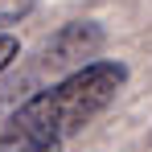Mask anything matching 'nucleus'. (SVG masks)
Returning a JSON list of instances; mask_svg holds the SVG:
<instances>
[{"mask_svg": "<svg viewBox=\"0 0 152 152\" xmlns=\"http://www.w3.org/2000/svg\"><path fill=\"white\" fill-rule=\"evenodd\" d=\"M0 152H62V148L45 144V140H33V136H21V132H4L0 136Z\"/></svg>", "mask_w": 152, "mask_h": 152, "instance_id": "nucleus-2", "label": "nucleus"}, {"mask_svg": "<svg viewBox=\"0 0 152 152\" xmlns=\"http://www.w3.org/2000/svg\"><path fill=\"white\" fill-rule=\"evenodd\" d=\"M17 58H21V41H17L12 33H0V74H4Z\"/></svg>", "mask_w": 152, "mask_h": 152, "instance_id": "nucleus-3", "label": "nucleus"}, {"mask_svg": "<svg viewBox=\"0 0 152 152\" xmlns=\"http://www.w3.org/2000/svg\"><path fill=\"white\" fill-rule=\"evenodd\" d=\"M29 8H33V0H0V25H8V21H21Z\"/></svg>", "mask_w": 152, "mask_h": 152, "instance_id": "nucleus-4", "label": "nucleus"}, {"mask_svg": "<svg viewBox=\"0 0 152 152\" xmlns=\"http://www.w3.org/2000/svg\"><path fill=\"white\" fill-rule=\"evenodd\" d=\"M124 82H127L124 62H115V58L86 62V66L70 70L62 82H53L45 91H37L33 99H25L12 111L8 132H21V136H33V140H45V144L62 148L70 136H78L91 119H99L115 103Z\"/></svg>", "mask_w": 152, "mask_h": 152, "instance_id": "nucleus-1", "label": "nucleus"}]
</instances>
